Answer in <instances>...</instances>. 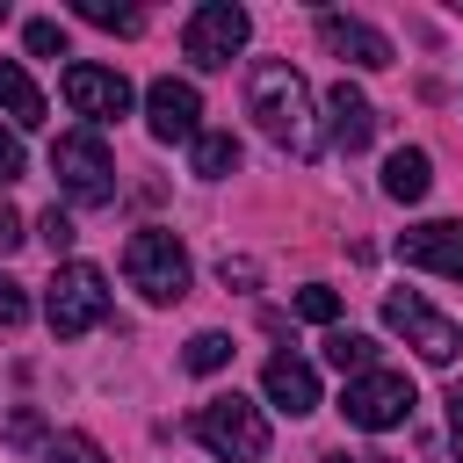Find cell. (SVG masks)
I'll list each match as a JSON object with an SVG mask.
<instances>
[{
	"instance_id": "f1b7e54d",
	"label": "cell",
	"mask_w": 463,
	"mask_h": 463,
	"mask_svg": "<svg viewBox=\"0 0 463 463\" xmlns=\"http://www.w3.org/2000/svg\"><path fill=\"white\" fill-rule=\"evenodd\" d=\"M318 463H362V456H347V449H333V456H318Z\"/></svg>"
},
{
	"instance_id": "4316f807",
	"label": "cell",
	"mask_w": 463,
	"mask_h": 463,
	"mask_svg": "<svg viewBox=\"0 0 463 463\" xmlns=\"http://www.w3.org/2000/svg\"><path fill=\"white\" fill-rule=\"evenodd\" d=\"M22 239H29V232H22V210H7V203H0V253H14Z\"/></svg>"
},
{
	"instance_id": "3957f363",
	"label": "cell",
	"mask_w": 463,
	"mask_h": 463,
	"mask_svg": "<svg viewBox=\"0 0 463 463\" xmlns=\"http://www.w3.org/2000/svg\"><path fill=\"white\" fill-rule=\"evenodd\" d=\"M51 174H58V188H65L80 210H101V203L116 195V159H109L101 130H65V137L51 145Z\"/></svg>"
},
{
	"instance_id": "d4e9b609",
	"label": "cell",
	"mask_w": 463,
	"mask_h": 463,
	"mask_svg": "<svg viewBox=\"0 0 463 463\" xmlns=\"http://www.w3.org/2000/svg\"><path fill=\"white\" fill-rule=\"evenodd\" d=\"M43 239H51V253H65L72 246V217L65 210H43Z\"/></svg>"
},
{
	"instance_id": "ba28073f",
	"label": "cell",
	"mask_w": 463,
	"mask_h": 463,
	"mask_svg": "<svg viewBox=\"0 0 463 463\" xmlns=\"http://www.w3.org/2000/svg\"><path fill=\"white\" fill-rule=\"evenodd\" d=\"M246 7H232V0H210V7H195L188 14V29H181V51L195 58V65H232V51L246 43Z\"/></svg>"
},
{
	"instance_id": "277c9868",
	"label": "cell",
	"mask_w": 463,
	"mask_h": 463,
	"mask_svg": "<svg viewBox=\"0 0 463 463\" xmlns=\"http://www.w3.org/2000/svg\"><path fill=\"white\" fill-rule=\"evenodd\" d=\"M43 318H51V333H58V340L94 333V326L109 318V282H101V268H94V260H65V268L51 275Z\"/></svg>"
},
{
	"instance_id": "d6986e66",
	"label": "cell",
	"mask_w": 463,
	"mask_h": 463,
	"mask_svg": "<svg viewBox=\"0 0 463 463\" xmlns=\"http://www.w3.org/2000/svg\"><path fill=\"white\" fill-rule=\"evenodd\" d=\"M80 22L116 29V36H137V29H145V14H137V7H109V0H80Z\"/></svg>"
},
{
	"instance_id": "ac0fdd59",
	"label": "cell",
	"mask_w": 463,
	"mask_h": 463,
	"mask_svg": "<svg viewBox=\"0 0 463 463\" xmlns=\"http://www.w3.org/2000/svg\"><path fill=\"white\" fill-rule=\"evenodd\" d=\"M326 362L347 369V376H369L376 369V340L369 333H326Z\"/></svg>"
},
{
	"instance_id": "8fae6325",
	"label": "cell",
	"mask_w": 463,
	"mask_h": 463,
	"mask_svg": "<svg viewBox=\"0 0 463 463\" xmlns=\"http://www.w3.org/2000/svg\"><path fill=\"white\" fill-rule=\"evenodd\" d=\"M398 260H405V268H434V275L463 282V224H456V217H434V224L398 232Z\"/></svg>"
},
{
	"instance_id": "603a6c76",
	"label": "cell",
	"mask_w": 463,
	"mask_h": 463,
	"mask_svg": "<svg viewBox=\"0 0 463 463\" xmlns=\"http://www.w3.org/2000/svg\"><path fill=\"white\" fill-rule=\"evenodd\" d=\"M22 43H29L36 58H65V29H58V22H29V29H22Z\"/></svg>"
},
{
	"instance_id": "9a60e30c",
	"label": "cell",
	"mask_w": 463,
	"mask_h": 463,
	"mask_svg": "<svg viewBox=\"0 0 463 463\" xmlns=\"http://www.w3.org/2000/svg\"><path fill=\"white\" fill-rule=\"evenodd\" d=\"M434 188V166H427V152L420 145H398L391 159H383V195H398V203H420Z\"/></svg>"
},
{
	"instance_id": "ffe728a7",
	"label": "cell",
	"mask_w": 463,
	"mask_h": 463,
	"mask_svg": "<svg viewBox=\"0 0 463 463\" xmlns=\"http://www.w3.org/2000/svg\"><path fill=\"white\" fill-rule=\"evenodd\" d=\"M181 362H188L195 376H210V369H224V362H232V333H195Z\"/></svg>"
},
{
	"instance_id": "4fadbf2b",
	"label": "cell",
	"mask_w": 463,
	"mask_h": 463,
	"mask_svg": "<svg viewBox=\"0 0 463 463\" xmlns=\"http://www.w3.org/2000/svg\"><path fill=\"white\" fill-rule=\"evenodd\" d=\"M326 116H333V145L340 152H369V137H376V109H369V94L362 87H333L326 94Z\"/></svg>"
},
{
	"instance_id": "2e32d148",
	"label": "cell",
	"mask_w": 463,
	"mask_h": 463,
	"mask_svg": "<svg viewBox=\"0 0 463 463\" xmlns=\"http://www.w3.org/2000/svg\"><path fill=\"white\" fill-rule=\"evenodd\" d=\"M0 109H7L22 130H36V123H43V94H36V80H29L14 58H0Z\"/></svg>"
},
{
	"instance_id": "f546056e",
	"label": "cell",
	"mask_w": 463,
	"mask_h": 463,
	"mask_svg": "<svg viewBox=\"0 0 463 463\" xmlns=\"http://www.w3.org/2000/svg\"><path fill=\"white\" fill-rule=\"evenodd\" d=\"M0 22H7V0H0Z\"/></svg>"
},
{
	"instance_id": "5b68a950",
	"label": "cell",
	"mask_w": 463,
	"mask_h": 463,
	"mask_svg": "<svg viewBox=\"0 0 463 463\" xmlns=\"http://www.w3.org/2000/svg\"><path fill=\"white\" fill-rule=\"evenodd\" d=\"M195 441L210 449V456H224V463H253V456H268V420H260V405L253 398H210L203 412H195Z\"/></svg>"
},
{
	"instance_id": "7c38bea8",
	"label": "cell",
	"mask_w": 463,
	"mask_h": 463,
	"mask_svg": "<svg viewBox=\"0 0 463 463\" xmlns=\"http://www.w3.org/2000/svg\"><path fill=\"white\" fill-rule=\"evenodd\" d=\"M318 43L333 51V58H347V65H391V36L383 29H369V22H354V14H318Z\"/></svg>"
},
{
	"instance_id": "6da1fadb",
	"label": "cell",
	"mask_w": 463,
	"mask_h": 463,
	"mask_svg": "<svg viewBox=\"0 0 463 463\" xmlns=\"http://www.w3.org/2000/svg\"><path fill=\"white\" fill-rule=\"evenodd\" d=\"M246 109H253V123H260L282 152H297V159H311V152H318L311 94H304V72H297L289 58H260V65L246 72Z\"/></svg>"
},
{
	"instance_id": "44dd1931",
	"label": "cell",
	"mask_w": 463,
	"mask_h": 463,
	"mask_svg": "<svg viewBox=\"0 0 463 463\" xmlns=\"http://www.w3.org/2000/svg\"><path fill=\"white\" fill-rule=\"evenodd\" d=\"M297 318H311V326H333V318H340V297L311 282V289H297Z\"/></svg>"
},
{
	"instance_id": "8992f818",
	"label": "cell",
	"mask_w": 463,
	"mask_h": 463,
	"mask_svg": "<svg viewBox=\"0 0 463 463\" xmlns=\"http://www.w3.org/2000/svg\"><path fill=\"white\" fill-rule=\"evenodd\" d=\"M383 326H391V333H405V340L420 347V362H434V369H441V362H456V347H463V340H456V326H449L420 289H391V297H383Z\"/></svg>"
},
{
	"instance_id": "83f0119b",
	"label": "cell",
	"mask_w": 463,
	"mask_h": 463,
	"mask_svg": "<svg viewBox=\"0 0 463 463\" xmlns=\"http://www.w3.org/2000/svg\"><path fill=\"white\" fill-rule=\"evenodd\" d=\"M7 181H22V145L0 130V188H7Z\"/></svg>"
},
{
	"instance_id": "52a82bcc",
	"label": "cell",
	"mask_w": 463,
	"mask_h": 463,
	"mask_svg": "<svg viewBox=\"0 0 463 463\" xmlns=\"http://www.w3.org/2000/svg\"><path fill=\"white\" fill-rule=\"evenodd\" d=\"M340 412H347L354 427H369V434H383V427H398V420H412V376H398V369H369V376H354V383H347V398H340Z\"/></svg>"
},
{
	"instance_id": "484cf974",
	"label": "cell",
	"mask_w": 463,
	"mask_h": 463,
	"mask_svg": "<svg viewBox=\"0 0 463 463\" xmlns=\"http://www.w3.org/2000/svg\"><path fill=\"white\" fill-rule=\"evenodd\" d=\"M449 441H456V463H463V383H449Z\"/></svg>"
},
{
	"instance_id": "e0dca14e",
	"label": "cell",
	"mask_w": 463,
	"mask_h": 463,
	"mask_svg": "<svg viewBox=\"0 0 463 463\" xmlns=\"http://www.w3.org/2000/svg\"><path fill=\"white\" fill-rule=\"evenodd\" d=\"M232 166H239V137H232V130H203V137H195V174H203V181H224Z\"/></svg>"
},
{
	"instance_id": "7402d4cb",
	"label": "cell",
	"mask_w": 463,
	"mask_h": 463,
	"mask_svg": "<svg viewBox=\"0 0 463 463\" xmlns=\"http://www.w3.org/2000/svg\"><path fill=\"white\" fill-rule=\"evenodd\" d=\"M43 463H109V456H101L87 434H58V441L43 449Z\"/></svg>"
},
{
	"instance_id": "30bf717a",
	"label": "cell",
	"mask_w": 463,
	"mask_h": 463,
	"mask_svg": "<svg viewBox=\"0 0 463 463\" xmlns=\"http://www.w3.org/2000/svg\"><path fill=\"white\" fill-rule=\"evenodd\" d=\"M145 123H152V137L159 145H174V137H203V94L188 87V80H152L145 87Z\"/></svg>"
},
{
	"instance_id": "5bb4252c",
	"label": "cell",
	"mask_w": 463,
	"mask_h": 463,
	"mask_svg": "<svg viewBox=\"0 0 463 463\" xmlns=\"http://www.w3.org/2000/svg\"><path fill=\"white\" fill-rule=\"evenodd\" d=\"M260 383H268V398H275L289 420L318 412V376H311V362H297V354H275V362L260 369Z\"/></svg>"
},
{
	"instance_id": "7a4b0ae2",
	"label": "cell",
	"mask_w": 463,
	"mask_h": 463,
	"mask_svg": "<svg viewBox=\"0 0 463 463\" xmlns=\"http://www.w3.org/2000/svg\"><path fill=\"white\" fill-rule=\"evenodd\" d=\"M123 275H130V289H137L145 304H181V297H188V253H181V239L159 232V224L130 232V246H123Z\"/></svg>"
},
{
	"instance_id": "cb8c5ba5",
	"label": "cell",
	"mask_w": 463,
	"mask_h": 463,
	"mask_svg": "<svg viewBox=\"0 0 463 463\" xmlns=\"http://www.w3.org/2000/svg\"><path fill=\"white\" fill-rule=\"evenodd\" d=\"M22 318H29V297H22V282L0 275V326H22Z\"/></svg>"
},
{
	"instance_id": "9c48e42d",
	"label": "cell",
	"mask_w": 463,
	"mask_h": 463,
	"mask_svg": "<svg viewBox=\"0 0 463 463\" xmlns=\"http://www.w3.org/2000/svg\"><path fill=\"white\" fill-rule=\"evenodd\" d=\"M58 87H65V101H72L87 123H116V116H130V80H123L116 65H65Z\"/></svg>"
}]
</instances>
